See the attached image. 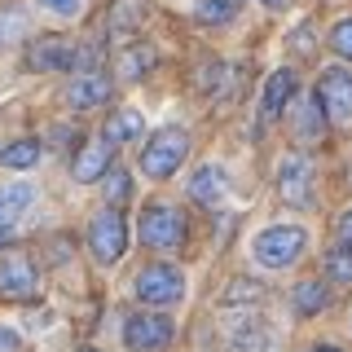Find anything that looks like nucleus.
I'll return each instance as SVG.
<instances>
[{"label":"nucleus","instance_id":"bb28decb","mask_svg":"<svg viewBox=\"0 0 352 352\" xmlns=\"http://www.w3.org/2000/svg\"><path fill=\"white\" fill-rule=\"evenodd\" d=\"M44 9H53L58 18H75V14H84V0H40Z\"/></svg>","mask_w":352,"mask_h":352},{"label":"nucleus","instance_id":"ddd939ff","mask_svg":"<svg viewBox=\"0 0 352 352\" xmlns=\"http://www.w3.org/2000/svg\"><path fill=\"white\" fill-rule=\"evenodd\" d=\"M110 154H115V146H106V141L80 146V154H75V181H106L110 176Z\"/></svg>","mask_w":352,"mask_h":352},{"label":"nucleus","instance_id":"c756f323","mask_svg":"<svg viewBox=\"0 0 352 352\" xmlns=\"http://www.w3.org/2000/svg\"><path fill=\"white\" fill-rule=\"evenodd\" d=\"M0 352H18V335L9 326H0Z\"/></svg>","mask_w":352,"mask_h":352},{"label":"nucleus","instance_id":"5701e85b","mask_svg":"<svg viewBox=\"0 0 352 352\" xmlns=\"http://www.w3.org/2000/svg\"><path fill=\"white\" fill-rule=\"evenodd\" d=\"M234 14H238L234 0H198V9H194L198 22H229Z\"/></svg>","mask_w":352,"mask_h":352},{"label":"nucleus","instance_id":"4be33fe9","mask_svg":"<svg viewBox=\"0 0 352 352\" xmlns=\"http://www.w3.org/2000/svg\"><path fill=\"white\" fill-rule=\"evenodd\" d=\"M326 273H330V282H352V247L339 242V247L326 256Z\"/></svg>","mask_w":352,"mask_h":352},{"label":"nucleus","instance_id":"72a5a7b5","mask_svg":"<svg viewBox=\"0 0 352 352\" xmlns=\"http://www.w3.org/2000/svg\"><path fill=\"white\" fill-rule=\"evenodd\" d=\"M84 352H97V348H84Z\"/></svg>","mask_w":352,"mask_h":352},{"label":"nucleus","instance_id":"a211bd4d","mask_svg":"<svg viewBox=\"0 0 352 352\" xmlns=\"http://www.w3.org/2000/svg\"><path fill=\"white\" fill-rule=\"evenodd\" d=\"M31 31V18L22 5H0V44H18Z\"/></svg>","mask_w":352,"mask_h":352},{"label":"nucleus","instance_id":"9b49d317","mask_svg":"<svg viewBox=\"0 0 352 352\" xmlns=\"http://www.w3.org/2000/svg\"><path fill=\"white\" fill-rule=\"evenodd\" d=\"M66 102L75 110H93L110 102V75L106 71H80L71 84H66Z\"/></svg>","mask_w":352,"mask_h":352},{"label":"nucleus","instance_id":"6ab92c4d","mask_svg":"<svg viewBox=\"0 0 352 352\" xmlns=\"http://www.w3.org/2000/svg\"><path fill=\"white\" fill-rule=\"evenodd\" d=\"M326 300H330V295H326V286H322V282H313V278H304L300 286H295V308H300L304 317L322 313V308H326Z\"/></svg>","mask_w":352,"mask_h":352},{"label":"nucleus","instance_id":"1a4fd4ad","mask_svg":"<svg viewBox=\"0 0 352 352\" xmlns=\"http://www.w3.org/2000/svg\"><path fill=\"white\" fill-rule=\"evenodd\" d=\"M278 190L291 207H304L313 198V159L308 154H286L278 168Z\"/></svg>","mask_w":352,"mask_h":352},{"label":"nucleus","instance_id":"f257e3e1","mask_svg":"<svg viewBox=\"0 0 352 352\" xmlns=\"http://www.w3.org/2000/svg\"><path fill=\"white\" fill-rule=\"evenodd\" d=\"M185 154H190V132L185 128H159L146 146H141V172H146L150 181H163V176H172L181 168Z\"/></svg>","mask_w":352,"mask_h":352},{"label":"nucleus","instance_id":"6e6552de","mask_svg":"<svg viewBox=\"0 0 352 352\" xmlns=\"http://www.w3.org/2000/svg\"><path fill=\"white\" fill-rule=\"evenodd\" d=\"M317 106H326V115H335V119H348L352 115V71L326 66L317 75Z\"/></svg>","mask_w":352,"mask_h":352},{"label":"nucleus","instance_id":"f8f14e48","mask_svg":"<svg viewBox=\"0 0 352 352\" xmlns=\"http://www.w3.org/2000/svg\"><path fill=\"white\" fill-rule=\"evenodd\" d=\"M31 203H36V185H27V181H14L0 190V242L14 234V225L31 212Z\"/></svg>","mask_w":352,"mask_h":352},{"label":"nucleus","instance_id":"a878e982","mask_svg":"<svg viewBox=\"0 0 352 352\" xmlns=\"http://www.w3.org/2000/svg\"><path fill=\"white\" fill-rule=\"evenodd\" d=\"M330 49H335L339 58H352V18H344L335 31H330Z\"/></svg>","mask_w":352,"mask_h":352},{"label":"nucleus","instance_id":"f3484780","mask_svg":"<svg viewBox=\"0 0 352 352\" xmlns=\"http://www.w3.org/2000/svg\"><path fill=\"white\" fill-rule=\"evenodd\" d=\"M150 66H154V49L141 40V44H128V49L115 58V75H124V80H141Z\"/></svg>","mask_w":352,"mask_h":352},{"label":"nucleus","instance_id":"393cba45","mask_svg":"<svg viewBox=\"0 0 352 352\" xmlns=\"http://www.w3.org/2000/svg\"><path fill=\"white\" fill-rule=\"evenodd\" d=\"M132 194V185H128V172L124 168H110V176H106V198H110V207L119 212V203Z\"/></svg>","mask_w":352,"mask_h":352},{"label":"nucleus","instance_id":"7ed1b4c3","mask_svg":"<svg viewBox=\"0 0 352 352\" xmlns=\"http://www.w3.org/2000/svg\"><path fill=\"white\" fill-rule=\"evenodd\" d=\"M27 62L36 66V71H75V66H93L97 49H75V44L62 40V36H40L31 44Z\"/></svg>","mask_w":352,"mask_h":352},{"label":"nucleus","instance_id":"423d86ee","mask_svg":"<svg viewBox=\"0 0 352 352\" xmlns=\"http://www.w3.org/2000/svg\"><path fill=\"white\" fill-rule=\"evenodd\" d=\"M132 291H137L141 304H176L185 295V278L172 269V264H146V269L137 273V282H132Z\"/></svg>","mask_w":352,"mask_h":352},{"label":"nucleus","instance_id":"0eeeda50","mask_svg":"<svg viewBox=\"0 0 352 352\" xmlns=\"http://www.w3.org/2000/svg\"><path fill=\"white\" fill-rule=\"evenodd\" d=\"M172 339V322L159 313H132L124 322V344L132 352H154V348H168Z\"/></svg>","mask_w":352,"mask_h":352},{"label":"nucleus","instance_id":"7c9ffc66","mask_svg":"<svg viewBox=\"0 0 352 352\" xmlns=\"http://www.w3.org/2000/svg\"><path fill=\"white\" fill-rule=\"evenodd\" d=\"M295 49H300V53H313V40H308V27H300V31H295Z\"/></svg>","mask_w":352,"mask_h":352},{"label":"nucleus","instance_id":"4468645a","mask_svg":"<svg viewBox=\"0 0 352 352\" xmlns=\"http://www.w3.org/2000/svg\"><path fill=\"white\" fill-rule=\"evenodd\" d=\"M141 132H146L141 110H115V115L106 119V128H102V141L106 146H124V141H137Z\"/></svg>","mask_w":352,"mask_h":352},{"label":"nucleus","instance_id":"2f4dec72","mask_svg":"<svg viewBox=\"0 0 352 352\" xmlns=\"http://www.w3.org/2000/svg\"><path fill=\"white\" fill-rule=\"evenodd\" d=\"M304 352H344V348H330V344H317V348H304Z\"/></svg>","mask_w":352,"mask_h":352},{"label":"nucleus","instance_id":"412c9836","mask_svg":"<svg viewBox=\"0 0 352 352\" xmlns=\"http://www.w3.org/2000/svg\"><path fill=\"white\" fill-rule=\"evenodd\" d=\"M5 168H31V163H40V141H14V146H5Z\"/></svg>","mask_w":352,"mask_h":352},{"label":"nucleus","instance_id":"473e14b6","mask_svg":"<svg viewBox=\"0 0 352 352\" xmlns=\"http://www.w3.org/2000/svg\"><path fill=\"white\" fill-rule=\"evenodd\" d=\"M264 5H269V9H282V5H286V0H264Z\"/></svg>","mask_w":352,"mask_h":352},{"label":"nucleus","instance_id":"9d476101","mask_svg":"<svg viewBox=\"0 0 352 352\" xmlns=\"http://www.w3.org/2000/svg\"><path fill=\"white\" fill-rule=\"evenodd\" d=\"M0 295H5V300H27V295H36V264L22 256V251H5V256H0Z\"/></svg>","mask_w":352,"mask_h":352},{"label":"nucleus","instance_id":"b1692460","mask_svg":"<svg viewBox=\"0 0 352 352\" xmlns=\"http://www.w3.org/2000/svg\"><path fill=\"white\" fill-rule=\"evenodd\" d=\"M260 295H264V291H260V282H247V278H238V282L225 291V300H220V304H225V308H234V304H256Z\"/></svg>","mask_w":352,"mask_h":352},{"label":"nucleus","instance_id":"20e7f679","mask_svg":"<svg viewBox=\"0 0 352 352\" xmlns=\"http://www.w3.org/2000/svg\"><path fill=\"white\" fill-rule=\"evenodd\" d=\"M141 242L154 251H176L185 242V216L176 207H163V203L146 207L141 212Z\"/></svg>","mask_w":352,"mask_h":352},{"label":"nucleus","instance_id":"dca6fc26","mask_svg":"<svg viewBox=\"0 0 352 352\" xmlns=\"http://www.w3.org/2000/svg\"><path fill=\"white\" fill-rule=\"evenodd\" d=\"M190 198H198L203 207H216L220 198H225V172H220L216 163L198 168V172H194V181H190Z\"/></svg>","mask_w":352,"mask_h":352},{"label":"nucleus","instance_id":"39448f33","mask_svg":"<svg viewBox=\"0 0 352 352\" xmlns=\"http://www.w3.org/2000/svg\"><path fill=\"white\" fill-rule=\"evenodd\" d=\"M88 251H93L102 264H115L128 251V225H124V216H119L115 207H106V212L93 216V225H88Z\"/></svg>","mask_w":352,"mask_h":352},{"label":"nucleus","instance_id":"2eb2a0df","mask_svg":"<svg viewBox=\"0 0 352 352\" xmlns=\"http://www.w3.org/2000/svg\"><path fill=\"white\" fill-rule=\"evenodd\" d=\"M291 97H295V71H291V66H282V71L269 75V93H264V119H278Z\"/></svg>","mask_w":352,"mask_h":352},{"label":"nucleus","instance_id":"c85d7f7f","mask_svg":"<svg viewBox=\"0 0 352 352\" xmlns=\"http://www.w3.org/2000/svg\"><path fill=\"white\" fill-rule=\"evenodd\" d=\"M339 238H344V247H352V207L339 216Z\"/></svg>","mask_w":352,"mask_h":352},{"label":"nucleus","instance_id":"cd10ccee","mask_svg":"<svg viewBox=\"0 0 352 352\" xmlns=\"http://www.w3.org/2000/svg\"><path fill=\"white\" fill-rule=\"evenodd\" d=\"M317 115H322L317 106H304V132H308V137H317V132H322V119H317Z\"/></svg>","mask_w":352,"mask_h":352},{"label":"nucleus","instance_id":"f03ea898","mask_svg":"<svg viewBox=\"0 0 352 352\" xmlns=\"http://www.w3.org/2000/svg\"><path fill=\"white\" fill-rule=\"evenodd\" d=\"M304 242H308V234L300 225H273V229H264V234L256 238L251 251H256V260L264 264V269H286V264L300 260Z\"/></svg>","mask_w":352,"mask_h":352},{"label":"nucleus","instance_id":"aec40b11","mask_svg":"<svg viewBox=\"0 0 352 352\" xmlns=\"http://www.w3.org/2000/svg\"><path fill=\"white\" fill-rule=\"evenodd\" d=\"M137 22H141V0H119V5H110V18H106L110 36H124Z\"/></svg>","mask_w":352,"mask_h":352}]
</instances>
